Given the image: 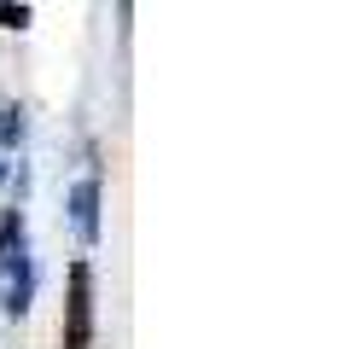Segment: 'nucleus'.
<instances>
[{
	"label": "nucleus",
	"instance_id": "1",
	"mask_svg": "<svg viewBox=\"0 0 355 349\" xmlns=\"http://www.w3.org/2000/svg\"><path fill=\"white\" fill-rule=\"evenodd\" d=\"M87 343H94V274H87V262H76L64 303V349H87Z\"/></svg>",
	"mask_w": 355,
	"mask_h": 349
},
{
	"label": "nucleus",
	"instance_id": "6",
	"mask_svg": "<svg viewBox=\"0 0 355 349\" xmlns=\"http://www.w3.org/2000/svg\"><path fill=\"white\" fill-rule=\"evenodd\" d=\"M123 12H128V0H123Z\"/></svg>",
	"mask_w": 355,
	"mask_h": 349
},
{
	"label": "nucleus",
	"instance_id": "2",
	"mask_svg": "<svg viewBox=\"0 0 355 349\" xmlns=\"http://www.w3.org/2000/svg\"><path fill=\"white\" fill-rule=\"evenodd\" d=\"M70 215H76L82 239H99V181H76V193H70Z\"/></svg>",
	"mask_w": 355,
	"mask_h": 349
},
{
	"label": "nucleus",
	"instance_id": "3",
	"mask_svg": "<svg viewBox=\"0 0 355 349\" xmlns=\"http://www.w3.org/2000/svg\"><path fill=\"white\" fill-rule=\"evenodd\" d=\"M24 140V111L12 99H0V145H18Z\"/></svg>",
	"mask_w": 355,
	"mask_h": 349
},
{
	"label": "nucleus",
	"instance_id": "4",
	"mask_svg": "<svg viewBox=\"0 0 355 349\" xmlns=\"http://www.w3.org/2000/svg\"><path fill=\"white\" fill-rule=\"evenodd\" d=\"M0 29H29V6L24 0H6V6H0Z\"/></svg>",
	"mask_w": 355,
	"mask_h": 349
},
{
	"label": "nucleus",
	"instance_id": "5",
	"mask_svg": "<svg viewBox=\"0 0 355 349\" xmlns=\"http://www.w3.org/2000/svg\"><path fill=\"white\" fill-rule=\"evenodd\" d=\"M0 181H6V169H0Z\"/></svg>",
	"mask_w": 355,
	"mask_h": 349
}]
</instances>
